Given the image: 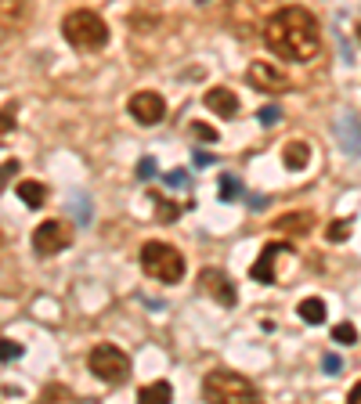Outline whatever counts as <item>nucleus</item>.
Segmentation results:
<instances>
[{
  "mask_svg": "<svg viewBox=\"0 0 361 404\" xmlns=\"http://www.w3.org/2000/svg\"><path fill=\"white\" fill-rule=\"evenodd\" d=\"M25 18V0H4V25H22Z\"/></svg>",
  "mask_w": 361,
  "mask_h": 404,
  "instance_id": "aec40b11",
  "label": "nucleus"
},
{
  "mask_svg": "<svg viewBox=\"0 0 361 404\" xmlns=\"http://www.w3.org/2000/svg\"><path fill=\"white\" fill-rule=\"evenodd\" d=\"M166 184H170V188H192V177L185 170H170L166 173Z\"/></svg>",
  "mask_w": 361,
  "mask_h": 404,
  "instance_id": "393cba45",
  "label": "nucleus"
},
{
  "mask_svg": "<svg viewBox=\"0 0 361 404\" xmlns=\"http://www.w3.org/2000/svg\"><path fill=\"white\" fill-rule=\"evenodd\" d=\"M202 105H206L209 112H217L221 119H235V116H238V98L231 94L228 87H209L206 94H202Z\"/></svg>",
  "mask_w": 361,
  "mask_h": 404,
  "instance_id": "9b49d317",
  "label": "nucleus"
},
{
  "mask_svg": "<svg viewBox=\"0 0 361 404\" xmlns=\"http://www.w3.org/2000/svg\"><path fill=\"white\" fill-rule=\"evenodd\" d=\"M350 400H354V404H361V383H357V386H350Z\"/></svg>",
  "mask_w": 361,
  "mask_h": 404,
  "instance_id": "f704fd0d",
  "label": "nucleus"
},
{
  "mask_svg": "<svg viewBox=\"0 0 361 404\" xmlns=\"http://www.w3.org/2000/svg\"><path fill=\"white\" fill-rule=\"evenodd\" d=\"M73 245V228L66 221H44L37 231H33V250L40 257H54Z\"/></svg>",
  "mask_w": 361,
  "mask_h": 404,
  "instance_id": "423d86ee",
  "label": "nucleus"
},
{
  "mask_svg": "<svg viewBox=\"0 0 361 404\" xmlns=\"http://www.w3.org/2000/svg\"><path fill=\"white\" fill-rule=\"evenodd\" d=\"M357 40H361V25H357Z\"/></svg>",
  "mask_w": 361,
  "mask_h": 404,
  "instance_id": "e433bc0d",
  "label": "nucleus"
},
{
  "mask_svg": "<svg viewBox=\"0 0 361 404\" xmlns=\"http://www.w3.org/2000/svg\"><path fill=\"white\" fill-rule=\"evenodd\" d=\"M336 137H340L343 152L361 155V116H354V112L340 116V119H336Z\"/></svg>",
  "mask_w": 361,
  "mask_h": 404,
  "instance_id": "ddd939ff",
  "label": "nucleus"
},
{
  "mask_svg": "<svg viewBox=\"0 0 361 404\" xmlns=\"http://www.w3.org/2000/svg\"><path fill=\"white\" fill-rule=\"evenodd\" d=\"M296 314H300V322H307V325H322L325 322V303L318 296H307V300H300Z\"/></svg>",
  "mask_w": 361,
  "mask_h": 404,
  "instance_id": "dca6fc26",
  "label": "nucleus"
},
{
  "mask_svg": "<svg viewBox=\"0 0 361 404\" xmlns=\"http://www.w3.org/2000/svg\"><path fill=\"white\" fill-rule=\"evenodd\" d=\"M141 267H145L148 278L166 282V286H173V282L185 278V257H180L170 242H159V238L141 245Z\"/></svg>",
  "mask_w": 361,
  "mask_h": 404,
  "instance_id": "7ed1b4c3",
  "label": "nucleus"
},
{
  "mask_svg": "<svg viewBox=\"0 0 361 404\" xmlns=\"http://www.w3.org/2000/svg\"><path fill=\"white\" fill-rule=\"evenodd\" d=\"M282 163H286V170L300 173V170L311 163V145H307V141H286V148H282Z\"/></svg>",
  "mask_w": 361,
  "mask_h": 404,
  "instance_id": "4468645a",
  "label": "nucleus"
},
{
  "mask_svg": "<svg viewBox=\"0 0 361 404\" xmlns=\"http://www.w3.org/2000/svg\"><path fill=\"white\" fill-rule=\"evenodd\" d=\"M257 119H260V127H275V123H282V109L279 105H264L257 112Z\"/></svg>",
  "mask_w": 361,
  "mask_h": 404,
  "instance_id": "b1692460",
  "label": "nucleus"
},
{
  "mask_svg": "<svg viewBox=\"0 0 361 404\" xmlns=\"http://www.w3.org/2000/svg\"><path fill=\"white\" fill-rule=\"evenodd\" d=\"M18 199H22L29 209H40V206L47 202V188H44L40 180H22V184H18Z\"/></svg>",
  "mask_w": 361,
  "mask_h": 404,
  "instance_id": "2eb2a0df",
  "label": "nucleus"
},
{
  "mask_svg": "<svg viewBox=\"0 0 361 404\" xmlns=\"http://www.w3.org/2000/svg\"><path fill=\"white\" fill-rule=\"evenodd\" d=\"M246 80H250L257 90H264V94H286V90L293 87L289 76L279 73L275 66H267V61H253V66L246 69Z\"/></svg>",
  "mask_w": 361,
  "mask_h": 404,
  "instance_id": "6e6552de",
  "label": "nucleus"
},
{
  "mask_svg": "<svg viewBox=\"0 0 361 404\" xmlns=\"http://www.w3.org/2000/svg\"><path fill=\"white\" fill-rule=\"evenodd\" d=\"M11 127H15V109L8 105V109H4V134H8Z\"/></svg>",
  "mask_w": 361,
  "mask_h": 404,
  "instance_id": "7c9ffc66",
  "label": "nucleus"
},
{
  "mask_svg": "<svg viewBox=\"0 0 361 404\" xmlns=\"http://www.w3.org/2000/svg\"><path fill=\"white\" fill-rule=\"evenodd\" d=\"M62 37H66V44H73L80 51H102L109 44V25L98 11L76 8L62 18Z\"/></svg>",
  "mask_w": 361,
  "mask_h": 404,
  "instance_id": "f03ea898",
  "label": "nucleus"
},
{
  "mask_svg": "<svg viewBox=\"0 0 361 404\" xmlns=\"http://www.w3.org/2000/svg\"><path fill=\"white\" fill-rule=\"evenodd\" d=\"M87 368L94 372L102 383L119 386V383H127V376H130V357L119 347H112V343H98L94 350L87 354Z\"/></svg>",
  "mask_w": 361,
  "mask_h": 404,
  "instance_id": "39448f33",
  "label": "nucleus"
},
{
  "mask_svg": "<svg viewBox=\"0 0 361 404\" xmlns=\"http://www.w3.org/2000/svg\"><path fill=\"white\" fill-rule=\"evenodd\" d=\"M0 343H4V365H11V361H18L22 357V343H15V339H0Z\"/></svg>",
  "mask_w": 361,
  "mask_h": 404,
  "instance_id": "a878e982",
  "label": "nucleus"
},
{
  "mask_svg": "<svg viewBox=\"0 0 361 404\" xmlns=\"http://www.w3.org/2000/svg\"><path fill=\"white\" fill-rule=\"evenodd\" d=\"M170 397H173V386L166 379H156V383L137 390V400H170Z\"/></svg>",
  "mask_w": 361,
  "mask_h": 404,
  "instance_id": "f3484780",
  "label": "nucleus"
},
{
  "mask_svg": "<svg viewBox=\"0 0 361 404\" xmlns=\"http://www.w3.org/2000/svg\"><path fill=\"white\" fill-rule=\"evenodd\" d=\"M199 286H202L206 296H214L221 307H235V303H238V289L231 286V278H228L224 271H217V267H206V271L199 274Z\"/></svg>",
  "mask_w": 361,
  "mask_h": 404,
  "instance_id": "1a4fd4ad",
  "label": "nucleus"
},
{
  "mask_svg": "<svg viewBox=\"0 0 361 404\" xmlns=\"http://www.w3.org/2000/svg\"><path fill=\"white\" fill-rule=\"evenodd\" d=\"M195 4H209V0H195Z\"/></svg>",
  "mask_w": 361,
  "mask_h": 404,
  "instance_id": "c9c22d12",
  "label": "nucleus"
},
{
  "mask_svg": "<svg viewBox=\"0 0 361 404\" xmlns=\"http://www.w3.org/2000/svg\"><path fill=\"white\" fill-rule=\"evenodd\" d=\"M221 202H238V199H246V192H243V184H238V177H231V173H224L221 177V195H217Z\"/></svg>",
  "mask_w": 361,
  "mask_h": 404,
  "instance_id": "a211bd4d",
  "label": "nucleus"
},
{
  "mask_svg": "<svg viewBox=\"0 0 361 404\" xmlns=\"http://www.w3.org/2000/svg\"><path fill=\"white\" fill-rule=\"evenodd\" d=\"M40 397H44V400H73V393H69L66 386H44Z\"/></svg>",
  "mask_w": 361,
  "mask_h": 404,
  "instance_id": "c85d7f7f",
  "label": "nucleus"
},
{
  "mask_svg": "<svg viewBox=\"0 0 361 404\" xmlns=\"http://www.w3.org/2000/svg\"><path fill=\"white\" fill-rule=\"evenodd\" d=\"M202 397L206 400H221V404H238V400H253L257 390H253V383L246 376L217 368V372H209V376L202 379Z\"/></svg>",
  "mask_w": 361,
  "mask_h": 404,
  "instance_id": "20e7f679",
  "label": "nucleus"
},
{
  "mask_svg": "<svg viewBox=\"0 0 361 404\" xmlns=\"http://www.w3.org/2000/svg\"><path fill=\"white\" fill-rule=\"evenodd\" d=\"M152 199H156V221H159V224H173L177 216H180V206H177V202L159 199V195H152Z\"/></svg>",
  "mask_w": 361,
  "mask_h": 404,
  "instance_id": "6ab92c4d",
  "label": "nucleus"
},
{
  "mask_svg": "<svg viewBox=\"0 0 361 404\" xmlns=\"http://www.w3.org/2000/svg\"><path fill=\"white\" fill-rule=\"evenodd\" d=\"M275 228L279 235H307L311 228H314V213L311 209H293V213H282V216H275Z\"/></svg>",
  "mask_w": 361,
  "mask_h": 404,
  "instance_id": "f8f14e48",
  "label": "nucleus"
},
{
  "mask_svg": "<svg viewBox=\"0 0 361 404\" xmlns=\"http://www.w3.org/2000/svg\"><path fill=\"white\" fill-rule=\"evenodd\" d=\"M127 112L141 123V127H156V123H163V116H166V102H163V94H156V90H141V94L130 98Z\"/></svg>",
  "mask_w": 361,
  "mask_h": 404,
  "instance_id": "0eeeda50",
  "label": "nucleus"
},
{
  "mask_svg": "<svg viewBox=\"0 0 361 404\" xmlns=\"http://www.w3.org/2000/svg\"><path fill=\"white\" fill-rule=\"evenodd\" d=\"M250 206L253 209H267V195H250Z\"/></svg>",
  "mask_w": 361,
  "mask_h": 404,
  "instance_id": "2f4dec72",
  "label": "nucleus"
},
{
  "mask_svg": "<svg viewBox=\"0 0 361 404\" xmlns=\"http://www.w3.org/2000/svg\"><path fill=\"white\" fill-rule=\"evenodd\" d=\"M188 134H192V137H199V141H221V134H217L214 127H209V123H199V119H195V123H188Z\"/></svg>",
  "mask_w": 361,
  "mask_h": 404,
  "instance_id": "4be33fe9",
  "label": "nucleus"
},
{
  "mask_svg": "<svg viewBox=\"0 0 361 404\" xmlns=\"http://www.w3.org/2000/svg\"><path fill=\"white\" fill-rule=\"evenodd\" d=\"M322 368L329 372V376H340V372H343V357L340 354H325L322 357Z\"/></svg>",
  "mask_w": 361,
  "mask_h": 404,
  "instance_id": "bb28decb",
  "label": "nucleus"
},
{
  "mask_svg": "<svg viewBox=\"0 0 361 404\" xmlns=\"http://www.w3.org/2000/svg\"><path fill=\"white\" fill-rule=\"evenodd\" d=\"M195 163L199 166H209V163H214V155H209V152H195Z\"/></svg>",
  "mask_w": 361,
  "mask_h": 404,
  "instance_id": "473e14b6",
  "label": "nucleus"
},
{
  "mask_svg": "<svg viewBox=\"0 0 361 404\" xmlns=\"http://www.w3.org/2000/svg\"><path fill=\"white\" fill-rule=\"evenodd\" d=\"M137 177L141 180H152L156 177V159H152V155H145V159L137 163Z\"/></svg>",
  "mask_w": 361,
  "mask_h": 404,
  "instance_id": "cd10ccee",
  "label": "nucleus"
},
{
  "mask_svg": "<svg viewBox=\"0 0 361 404\" xmlns=\"http://www.w3.org/2000/svg\"><path fill=\"white\" fill-rule=\"evenodd\" d=\"M15 170H18V163H15V159H8V163H4V180H8Z\"/></svg>",
  "mask_w": 361,
  "mask_h": 404,
  "instance_id": "72a5a7b5",
  "label": "nucleus"
},
{
  "mask_svg": "<svg viewBox=\"0 0 361 404\" xmlns=\"http://www.w3.org/2000/svg\"><path fill=\"white\" fill-rule=\"evenodd\" d=\"M159 18H148V15H130V29H137V33H145V29H152Z\"/></svg>",
  "mask_w": 361,
  "mask_h": 404,
  "instance_id": "c756f323",
  "label": "nucleus"
},
{
  "mask_svg": "<svg viewBox=\"0 0 361 404\" xmlns=\"http://www.w3.org/2000/svg\"><path fill=\"white\" fill-rule=\"evenodd\" d=\"M333 339L343 343V347H350V343H357V329L350 322H340V325H333Z\"/></svg>",
  "mask_w": 361,
  "mask_h": 404,
  "instance_id": "412c9836",
  "label": "nucleus"
},
{
  "mask_svg": "<svg viewBox=\"0 0 361 404\" xmlns=\"http://www.w3.org/2000/svg\"><path fill=\"white\" fill-rule=\"evenodd\" d=\"M289 245L286 242H267L264 250H260V260L250 267V274H253V282H264V286H275V257L279 253H286Z\"/></svg>",
  "mask_w": 361,
  "mask_h": 404,
  "instance_id": "9d476101",
  "label": "nucleus"
},
{
  "mask_svg": "<svg viewBox=\"0 0 361 404\" xmlns=\"http://www.w3.org/2000/svg\"><path fill=\"white\" fill-rule=\"evenodd\" d=\"M325 238L329 242H347L350 238V221H333L325 228Z\"/></svg>",
  "mask_w": 361,
  "mask_h": 404,
  "instance_id": "5701e85b",
  "label": "nucleus"
},
{
  "mask_svg": "<svg viewBox=\"0 0 361 404\" xmlns=\"http://www.w3.org/2000/svg\"><path fill=\"white\" fill-rule=\"evenodd\" d=\"M264 44L286 61H311L322 51V25L307 8L286 4L264 18Z\"/></svg>",
  "mask_w": 361,
  "mask_h": 404,
  "instance_id": "f257e3e1",
  "label": "nucleus"
}]
</instances>
